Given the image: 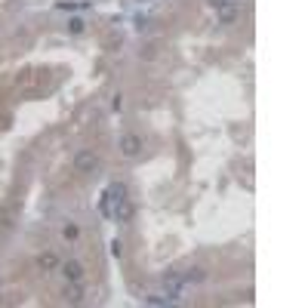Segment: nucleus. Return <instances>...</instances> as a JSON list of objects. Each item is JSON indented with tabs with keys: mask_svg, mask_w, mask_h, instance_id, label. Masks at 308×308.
Returning <instances> with one entry per match:
<instances>
[{
	"mask_svg": "<svg viewBox=\"0 0 308 308\" xmlns=\"http://www.w3.org/2000/svg\"><path fill=\"white\" fill-rule=\"evenodd\" d=\"M96 167H99V157H96V151L84 148V151H77V154H74V169H77V173H93Z\"/></svg>",
	"mask_w": 308,
	"mask_h": 308,
	"instance_id": "nucleus-1",
	"label": "nucleus"
},
{
	"mask_svg": "<svg viewBox=\"0 0 308 308\" xmlns=\"http://www.w3.org/2000/svg\"><path fill=\"white\" fill-rule=\"evenodd\" d=\"M120 154H123V157H139V154H142V139H139L136 133H127V136L120 139Z\"/></svg>",
	"mask_w": 308,
	"mask_h": 308,
	"instance_id": "nucleus-2",
	"label": "nucleus"
},
{
	"mask_svg": "<svg viewBox=\"0 0 308 308\" xmlns=\"http://www.w3.org/2000/svg\"><path fill=\"white\" fill-rule=\"evenodd\" d=\"M216 16H219L222 25H231V22H234L237 16H241V6H237L234 0H225L222 6H216Z\"/></svg>",
	"mask_w": 308,
	"mask_h": 308,
	"instance_id": "nucleus-3",
	"label": "nucleus"
},
{
	"mask_svg": "<svg viewBox=\"0 0 308 308\" xmlns=\"http://www.w3.org/2000/svg\"><path fill=\"white\" fill-rule=\"evenodd\" d=\"M164 287H167V293L173 296V299H179V296H182V287H185V280H182V275H167V278H164Z\"/></svg>",
	"mask_w": 308,
	"mask_h": 308,
	"instance_id": "nucleus-4",
	"label": "nucleus"
},
{
	"mask_svg": "<svg viewBox=\"0 0 308 308\" xmlns=\"http://www.w3.org/2000/svg\"><path fill=\"white\" fill-rule=\"evenodd\" d=\"M65 302H71V305H77V302H84V287L77 280H68V287H65Z\"/></svg>",
	"mask_w": 308,
	"mask_h": 308,
	"instance_id": "nucleus-5",
	"label": "nucleus"
},
{
	"mask_svg": "<svg viewBox=\"0 0 308 308\" xmlns=\"http://www.w3.org/2000/svg\"><path fill=\"white\" fill-rule=\"evenodd\" d=\"M62 275H65L68 280H81V278H84V265H81L77 259H68L65 265H62Z\"/></svg>",
	"mask_w": 308,
	"mask_h": 308,
	"instance_id": "nucleus-6",
	"label": "nucleus"
},
{
	"mask_svg": "<svg viewBox=\"0 0 308 308\" xmlns=\"http://www.w3.org/2000/svg\"><path fill=\"white\" fill-rule=\"evenodd\" d=\"M111 203H120V200H127V185L123 182H111L108 185V195H105Z\"/></svg>",
	"mask_w": 308,
	"mask_h": 308,
	"instance_id": "nucleus-7",
	"label": "nucleus"
},
{
	"mask_svg": "<svg viewBox=\"0 0 308 308\" xmlns=\"http://www.w3.org/2000/svg\"><path fill=\"white\" fill-rule=\"evenodd\" d=\"M37 268L40 271H56V268H59V256H56V253H40L37 256Z\"/></svg>",
	"mask_w": 308,
	"mask_h": 308,
	"instance_id": "nucleus-8",
	"label": "nucleus"
},
{
	"mask_svg": "<svg viewBox=\"0 0 308 308\" xmlns=\"http://www.w3.org/2000/svg\"><path fill=\"white\" fill-rule=\"evenodd\" d=\"M114 219H117V222H130L133 219V203L130 200H120L117 210H114Z\"/></svg>",
	"mask_w": 308,
	"mask_h": 308,
	"instance_id": "nucleus-9",
	"label": "nucleus"
},
{
	"mask_svg": "<svg viewBox=\"0 0 308 308\" xmlns=\"http://www.w3.org/2000/svg\"><path fill=\"white\" fill-rule=\"evenodd\" d=\"M203 278H207V271H203V268H191V271H185V275H182V280H185V283H197V280H203Z\"/></svg>",
	"mask_w": 308,
	"mask_h": 308,
	"instance_id": "nucleus-10",
	"label": "nucleus"
},
{
	"mask_svg": "<svg viewBox=\"0 0 308 308\" xmlns=\"http://www.w3.org/2000/svg\"><path fill=\"white\" fill-rule=\"evenodd\" d=\"M68 31H71V34H84V31H86V22H84V19H77V16H74V19H68Z\"/></svg>",
	"mask_w": 308,
	"mask_h": 308,
	"instance_id": "nucleus-11",
	"label": "nucleus"
},
{
	"mask_svg": "<svg viewBox=\"0 0 308 308\" xmlns=\"http://www.w3.org/2000/svg\"><path fill=\"white\" fill-rule=\"evenodd\" d=\"M145 302L148 305H173L176 299H173V296H145Z\"/></svg>",
	"mask_w": 308,
	"mask_h": 308,
	"instance_id": "nucleus-12",
	"label": "nucleus"
},
{
	"mask_svg": "<svg viewBox=\"0 0 308 308\" xmlns=\"http://www.w3.org/2000/svg\"><path fill=\"white\" fill-rule=\"evenodd\" d=\"M108 253H111L114 259H120V256H123V241H117V237H114V241L108 244Z\"/></svg>",
	"mask_w": 308,
	"mask_h": 308,
	"instance_id": "nucleus-13",
	"label": "nucleus"
},
{
	"mask_svg": "<svg viewBox=\"0 0 308 308\" xmlns=\"http://www.w3.org/2000/svg\"><path fill=\"white\" fill-rule=\"evenodd\" d=\"M62 234H65V241H74V237L81 234V228H77V225H65V228H62Z\"/></svg>",
	"mask_w": 308,
	"mask_h": 308,
	"instance_id": "nucleus-14",
	"label": "nucleus"
},
{
	"mask_svg": "<svg viewBox=\"0 0 308 308\" xmlns=\"http://www.w3.org/2000/svg\"><path fill=\"white\" fill-rule=\"evenodd\" d=\"M148 28V19L145 16H136V31H145Z\"/></svg>",
	"mask_w": 308,
	"mask_h": 308,
	"instance_id": "nucleus-15",
	"label": "nucleus"
},
{
	"mask_svg": "<svg viewBox=\"0 0 308 308\" xmlns=\"http://www.w3.org/2000/svg\"><path fill=\"white\" fill-rule=\"evenodd\" d=\"M111 108H114V111H120V108H123V96H114V102H111Z\"/></svg>",
	"mask_w": 308,
	"mask_h": 308,
	"instance_id": "nucleus-16",
	"label": "nucleus"
},
{
	"mask_svg": "<svg viewBox=\"0 0 308 308\" xmlns=\"http://www.w3.org/2000/svg\"><path fill=\"white\" fill-rule=\"evenodd\" d=\"M225 3V0H210V6H222Z\"/></svg>",
	"mask_w": 308,
	"mask_h": 308,
	"instance_id": "nucleus-17",
	"label": "nucleus"
},
{
	"mask_svg": "<svg viewBox=\"0 0 308 308\" xmlns=\"http://www.w3.org/2000/svg\"><path fill=\"white\" fill-rule=\"evenodd\" d=\"M139 3H145V0H139Z\"/></svg>",
	"mask_w": 308,
	"mask_h": 308,
	"instance_id": "nucleus-18",
	"label": "nucleus"
}]
</instances>
